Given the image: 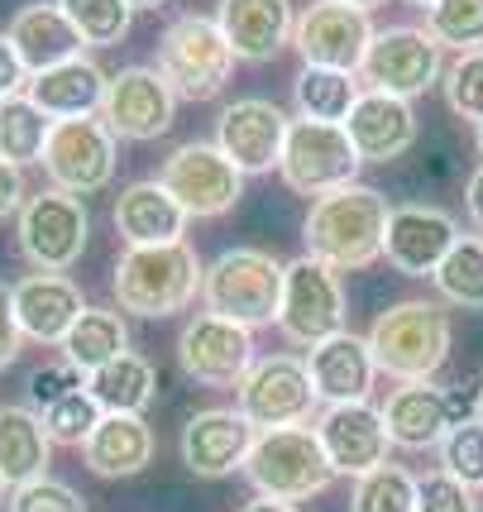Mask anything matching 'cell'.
<instances>
[{"label": "cell", "instance_id": "obj_20", "mask_svg": "<svg viewBox=\"0 0 483 512\" xmlns=\"http://www.w3.org/2000/svg\"><path fill=\"white\" fill-rule=\"evenodd\" d=\"M460 240V225L450 211H440V206H393V216H388V235H383V259L397 268V273H407V278H431L440 264H445V254L455 249Z\"/></svg>", "mask_w": 483, "mask_h": 512}, {"label": "cell", "instance_id": "obj_25", "mask_svg": "<svg viewBox=\"0 0 483 512\" xmlns=\"http://www.w3.org/2000/svg\"><path fill=\"white\" fill-rule=\"evenodd\" d=\"M187 211L177 206V197L158 178H139L115 197V230L130 249L149 245H177L187 235Z\"/></svg>", "mask_w": 483, "mask_h": 512}, {"label": "cell", "instance_id": "obj_55", "mask_svg": "<svg viewBox=\"0 0 483 512\" xmlns=\"http://www.w3.org/2000/svg\"><path fill=\"white\" fill-rule=\"evenodd\" d=\"M479 154H483V125H479Z\"/></svg>", "mask_w": 483, "mask_h": 512}, {"label": "cell", "instance_id": "obj_16", "mask_svg": "<svg viewBox=\"0 0 483 512\" xmlns=\"http://www.w3.org/2000/svg\"><path fill=\"white\" fill-rule=\"evenodd\" d=\"M287 130H292V120H287V111L278 101H268V96H240V101H230L220 111L216 149L240 168L244 178L249 173H273L283 163Z\"/></svg>", "mask_w": 483, "mask_h": 512}, {"label": "cell", "instance_id": "obj_43", "mask_svg": "<svg viewBox=\"0 0 483 512\" xmlns=\"http://www.w3.org/2000/svg\"><path fill=\"white\" fill-rule=\"evenodd\" d=\"M77 388H87V374L77 369V364H67V359H48V364H39L34 374H29V383H24V393H29V407L44 417L53 402H63L67 393H77Z\"/></svg>", "mask_w": 483, "mask_h": 512}, {"label": "cell", "instance_id": "obj_15", "mask_svg": "<svg viewBox=\"0 0 483 512\" xmlns=\"http://www.w3.org/2000/svg\"><path fill=\"white\" fill-rule=\"evenodd\" d=\"M254 331H244L225 316L197 312L177 331V364L201 388H240V379L254 369Z\"/></svg>", "mask_w": 483, "mask_h": 512}, {"label": "cell", "instance_id": "obj_39", "mask_svg": "<svg viewBox=\"0 0 483 512\" xmlns=\"http://www.w3.org/2000/svg\"><path fill=\"white\" fill-rule=\"evenodd\" d=\"M101 417H106V412H101V402L91 398L87 388H77V393H67L63 402H53V407H48L44 426H48V436H53V446L82 450L91 441V431H96Z\"/></svg>", "mask_w": 483, "mask_h": 512}, {"label": "cell", "instance_id": "obj_26", "mask_svg": "<svg viewBox=\"0 0 483 512\" xmlns=\"http://www.w3.org/2000/svg\"><path fill=\"white\" fill-rule=\"evenodd\" d=\"M106 87H110V77L101 72L96 58H67V63L48 67V72H34L24 96L48 120H87V115H101Z\"/></svg>", "mask_w": 483, "mask_h": 512}, {"label": "cell", "instance_id": "obj_7", "mask_svg": "<svg viewBox=\"0 0 483 512\" xmlns=\"http://www.w3.org/2000/svg\"><path fill=\"white\" fill-rule=\"evenodd\" d=\"M87 235H91V211L82 197L44 187L20 206V225H15V240H20L24 264L34 273H67L87 254Z\"/></svg>", "mask_w": 483, "mask_h": 512}, {"label": "cell", "instance_id": "obj_37", "mask_svg": "<svg viewBox=\"0 0 483 512\" xmlns=\"http://www.w3.org/2000/svg\"><path fill=\"white\" fill-rule=\"evenodd\" d=\"M63 15L72 20V29L82 34L87 48H115L130 34L134 10L125 0H58Z\"/></svg>", "mask_w": 483, "mask_h": 512}, {"label": "cell", "instance_id": "obj_2", "mask_svg": "<svg viewBox=\"0 0 483 512\" xmlns=\"http://www.w3.org/2000/svg\"><path fill=\"white\" fill-rule=\"evenodd\" d=\"M201 278L206 264L187 240L177 245H149V249H125L120 264L110 273V292L115 307L144 321H163V316L187 312L201 297Z\"/></svg>", "mask_w": 483, "mask_h": 512}, {"label": "cell", "instance_id": "obj_18", "mask_svg": "<svg viewBox=\"0 0 483 512\" xmlns=\"http://www.w3.org/2000/svg\"><path fill=\"white\" fill-rule=\"evenodd\" d=\"M316 441L326 450V460L335 474L364 479L378 465H388L393 436L383 426V407L374 402H335L316 417Z\"/></svg>", "mask_w": 483, "mask_h": 512}, {"label": "cell", "instance_id": "obj_48", "mask_svg": "<svg viewBox=\"0 0 483 512\" xmlns=\"http://www.w3.org/2000/svg\"><path fill=\"white\" fill-rule=\"evenodd\" d=\"M464 206H469V221L483 230V163L474 168V178H469V187H464Z\"/></svg>", "mask_w": 483, "mask_h": 512}, {"label": "cell", "instance_id": "obj_50", "mask_svg": "<svg viewBox=\"0 0 483 512\" xmlns=\"http://www.w3.org/2000/svg\"><path fill=\"white\" fill-rule=\"evenodd\" d=\"M125 5H130V10H158L163 0H125Z\"/></svg>", "mask_w": 483, "mask_h": 512}, {"label": "cell", "instance_id": "obj_10", "mask_svg": "<svg viewBox=\"0 0 483 512\" xmlns=\"http://www.w3.org/2000/svg\"><path fill=\"white\" fill-rule=\"evenodd\" d=\"M158 182L173 192L177 206H182L192 221H216L225 211H235L244 197V173L220 154L216 144H206V139L177 144L173 154L163 158Z\"/></svg>", "mask_w": 483, "mask_h": 512}, {"label": "cell", "instance_id": "obj_9", "mask_svg": "<svg viewBox=\"0 0 483 512\" xmlns=\"http://www.w3.org/2000/svg\"><path fill=\"white\" fill-rule=\"evenodd\" d=\"M359 168L364 158L350 144L345 125H326V120H292L287 130V149L278 173L292 192L302 197H326V192H340L359 182Z\"/></svg>", "mask_w": 483, "mask_h": 512}, {"label": "cell", "instance_id": "obj_4", "mask_svg": "<svg viewBox=\"0 0 483 512\" xmlns=\"http://www.w3.org/2000/svg\"><path fill=\"white\" fill-rule=\"evenodd\" d=\"M283 283H287V264L273 259L268 249H220L216 259L206 264L201 278V302L211 316H225L244 331H259L273 326L283 312Z\"/></svg>", "mask_w": 483, "mask_h": 512}, {"label": "cell", "instance_id": "obj_54", "mask_svg": "<svg viewBox=\"0 0 483 512\" xmlns=\"http://www.w3.org/2000/svg\"><path fill=\"white\" fill-rule=\"evenodd\" d=\"M412 5H421V10H426V5H436V0H412Z\"/></svg>", "mask_w": 483, "mask_h": 512}, {"label": "cell", "instance_id": "obj_14", "mask_svg": "<svg viewBox=\"0 0 483 512\" xmlns=\"http://www.w3.org/2000/svg\"><path fill=\"white\" fill-rule=\"evenodd\" d=\"M374 20L350 0H311L297 15L292 48L302 53V67H330V72H354L374 44Z\"/></svg>", "mask_w": 483, "mask_h": 512}, {"label": "cell", "instance_id": "obj_46", "mask_svg": "<svg viewBox=\"0 0 483 512\" xmlns=\"http://www.w3.org/2000/svg\"><path fill=\"white\" fill-rule=\"evenodd\" d=\"M24 87H29V67L20 63L10 34H0V106L15 101V96H24Z\"/></svg>", "mask_w": 483, "mask_h": 512}, {"label": "cell", "instance_id": "obj_11", "mask_svg": "<svg viewBox=\"0 0 483 512\" xmlns=\"http://www.w3.org/2000/svg\"><path fill=\"white\" fill-rule=\"evenodd\" d=\"M316 388H311L307 359L297 355H264L254 359V369L235 388L240 407L254 431H278V426H307L316 412Z\"/></svg>", "mask_w": 483, "mask_h": 512}, {"label": "cell", "instance_id": "obj_42", "mask_svg": "<svg viewBox=\"0 0 483 512\" xmlns=\"http://www.w3.org/2000/svg\"><path fill=\"white\" fill-rule=\"evenodd\" d=\"M5 512H87V498L72 489V484H63V479L44 474V479H34V484L10 489Z\"/></svg>", "mask_w": 483, "mask_h": 512}, {"label": "cell", "instance_id": "obj_29", "mask_svg": "<svg viewBox=\"0 0 483 512\" xmlns=\"http://www.w3.org/2000/svg\"><path fill=\"white\" fill-rule=\"evenodd\" d=\"M82 460L96 479H134L154 460V431L144 417H125V412H106L91 441L82 446Z\"/></svg>", "mask_w": 483, "mask_h": 512}, {"label": "cell", "instance_id": "obj_19", "mask_svg": "<svg viewBox=\"0 0 483 512\" xmlns=\"http://www.w3.org/2000/svg\"><path fill=\"white\" fill-rule=\"evenodd\" d=\"M254 426L240 407H206V412H192L187 426H182V465L197 479H230V474H244V460L254 450Z\"/></svg>", "mask_w": 483, "mask_h": 512}, {"label": "cell", "instance_id": "obj_52", "mask_svg": "<svg viewBox=\"0 0 483 512\" xmlns=\"http://www.w3.org/2000/svg\"><path fill=\"white\" fill-rule=\"evenodd\" d=\"M474 417L483 422V383H479V398H474Z\"/></svg>", "mask_w": 483, "mask_h": 512}, {"label": "cell", "instance_id": "obj_41", "mask_svg": "<svg viewBox=\"0 0 483 512\" xmlns=\"http://www.w3.org/2000/svg\"><path fill=\"white\" fill-rule=\"evenodd\" d=\"M445 101L450 111L469 120V125H483V48L479 53H460L455 63L445 67Z\"/></svg>", "mask_w": 483, "mask_h": 512}, {"label": "cell", "instance_id": "obj_28", "mask_svg": "<svg viewBox=\"0 0 483 512\" xmlns=\"http://www.w3.org/2000/svg\"><path fill=\"white\" fill-rule=\"evenodd\" d=\"M383 426L402 450H440L450 431V393L436 383H402L383 402Z\"/></svg>", "mask_w": 483, "mask_h": 512}, {"label": "cell", "instance_id": "obj_32", "mask_svg": "<svg viewBox=\"0 0 483 512\" xmlns=\"http://www.w3.org/2000/svg\"><path fill=\"white\" fill-rule=\"evenodd\" d=\"M58 350H63L67 364H77L91 379L96 369H106L110 359H120L130 350V326H125V316L115 312V307H87L82 321L67 331V340Z\"/></svg>", "mask_w": 483, "mask_h": 512}, {"label": "cell", "instance_id": "obj_51", "mask_svg": "<svg viewBox=\"0 0 483 512\" xmlns=\"http://www.w3.org/2000/svg\"><path fill=\"white\" fill-rule=\"evenodd\" d=\"M350 5H359V10H374V5H388V0H350Z\"/></svg>", "mask_w": 483, "mask_h": 512}, {"label": "cell", "instance_id": "obj_53", "mask_svg": "<svg viewBox=\"0 0 483 512\" xmlns=\"http://www.w3.org/2000/svg\"><path fill=\"white\" fill-rule=\"evenodd\" d=\"M5 489H10V484H5V479H0V503H10V498H5Z\"/></svg>", "mask_w": 483, "mask_h": 512}, {"label": "cell", "instance_id": "obj_3", "mask_svg": "<svg viewBox=\"0 0 483 512\" xmlns=\"http://www.w3.org/2000/svg\"><path fill=\"white\" fill-rule=\"evenodd\" d=\"M450 340H455L450 312H445V302H431V297L393 302L369 326V350H374L378 374H388L397 383L436 379L440 364L450 359Z\"/></svg>", "mask_w": 483, "mask_h": 512}, {"label": "cell", "instance_id": "obj_38", "mask_svg": "<svg viewBox=\"0 0 483 512\" xmlns=\"http://www.w3.org/2000/svg\"><path fill=\"white\" fill-rule=\"evenodd\" d=\"M426 34L440 48L479 53L483 48V0H436L426 5Z\"/></svg>", "mask_w": 483, "mask_h": 512}, {"label": "cell", "instance_id": "obj_6", "mask_svg": "<svg viewBox=\"0 0 483 512\" xmlns=\"http://www.w3.org/2000/svg\"><path fill=\"white\" fill-rule=\"evenodd\" d=\"M235 48L225 44L216 20L206 15H177L163 39H158V72L168 77V87L187 101H211L225 91V82L235 77Z\"/></svg>", "mask_w": 483, "mask_h": 512}, {"label": "cell", "instance_id": "obj_47", "mask_svg": "<svg viewBox=\"0 0 483 512\" xmlns=\"http://www.w3.org/2000/svg\"><path fill=\"white\" fill-rule=\"evenodd\" d=\"M24 201H29V192H24V173L15 168V163H5V158H0V221L20 216Z\"/></svg>", "mask_w": 483, "mask_h": 512}, {"label": "cell", "instance_id": "obj_34", "mask_svg": "<svg viewBox=\"0 0 483 512\" xmlns=\"http://www.w3.org/2000/svg\"><path fill=\"white\" fill-rule=\"evenodd\" d=\"M440 302L460 307V312H483V240L460 235L455 249L445 254V264L431 273Z\"/></svg>", "mask_w": 483, "mask_h": 512}, {"label": "cell", "instance_id": "obj_40", "mask_svg": "<svg viewBox=\"0 0 483 512\" xmlns=\"http://www.w3.org/2000/svg\"><path fill=\"white\" fill-rule=\"evenodd\" d=\"M440 469L455 474L464 489H483V422L479 417H469V422L445 431V441H440Z\"/></svg>", "mask_w": 483, "mask_h": 512}, {"label": "cell", "instance_id": "obj_23", "mask_svg": "<svg viewBox=\"0 0 483 512\" xmlns=\"http://www.w3.org/2000/svg\"><path fill=\"white\" fill-rule=\"evenodd\" d=\"M216 24L240 63H273L292 44V0H220Z\"/></svg>", "mask_w": 483, "mask_h": 512}, {"label": "cell", "instance_id": "obj_17", "mask_svg": "<svg viewBox=\"0 0 483 512\" xmlns=\"http://www.w3.org/2000/svg\"><path fill=\"white\" fill-rule=\"evenodd\" d=\"M173 115H177V91L168 87V77L158 67H120L110 77L106 101H101V120L110 125L115 139L149 144V139L173 130Z\"/></svg>", "mask_w": 483, "mask_h": 512}, {"label": "cell", "instance_id": "obj_31", "mask_svg": "<svg viewBox=\"0 0 483 512\" xmlns=\"http://www.w3.org/2000/svg\"><path fill=\"white\" fill-rule=\"evenodd\" d=\"M87 393L101 402V412H125V417H144V407L158 398V374L144 355L125 350L110 359L106 369H96L87 379Z\"/></svg>", "mask_w": 483, "mask_h": 512}, {"label": "cell", "instance_id": "obj_49", "mask_svg": "<svg viewBox=\"0 0 483 512\" xmlns=\"http://www.w3.org/2000/svg\"><path fill=\"white\" fill-rule=\"evenodd\" d=\"M240 512H302L297 503H278V498H254V503H244Z\"/></svg>", "mask_w": 483, "mask_h": 512}, {"label": "cell", "instance_id": "obj_8", "mask_svg": "<svg viewBox=\"0 0 483 512\" xmlns=\"http://www.w3.org/2000/svg\"><path fill=\"white\" fill-rule=\"evenodd\" d=\"M445 77V58L440 44L417 29V24H388L378 29L364 63H359V87L364 91H383L397 101H417Z\"/></svg>", "mask_w": 483, "mask_h": 512}, {"label": "cell", "instance_id": "obj_35", "mask_svg": "<svg viewBox=\"0 0 483 512\" xmlns=\"http://www.w3.org/2000/svg\"><path fill=\"white\" fill-rule=\"evenodd\" d=\"M48 134H53V120H48L29 96H15V101L0 106V158H5V163H15V168L39 163Z\"/></svg>", "mask_w": 483, "mask_h": 512}, {"label": "cell", "instance_id": "obj_45", "mask_svg": "<svg viewBox=\"0 0 483 512\" xmlns=\"http://www.w3.org/2000/svg\"><path fill=\"white\" fill-rule=\"evenodd\" d=\"M20 350H24V331H20V321H15V297L0 283V374L20 359Z\"/></svg>", "mask_w": 483, "mask_h": 512}, {"label": "cell", "instance_id": "obj_44", "mask_svg": "<svg viewBox=\"0 0 483 512\" xmlns=\"http://www.w3.org/2000/svg\"><path fill=\"white\" fill-rule=\"evenodd\" d=\"M417 512H479V503H474V489H464L455 474L436 469L417 479Z\"/></svg>", "mask_w": 483, "mask_h": 512}, {"label": "cell", "instance_id": "obj_12", "mask_svg": "<svg viewBox=\"0 0 483 512\" xmlns=\"http://www.w3.org/2000/svg\"><path fill=\"white\" fill-rule=\"evenodd\" d=\"M44 173L58 192L72 197H91L110 187L115 178V163H120V139L110 134V125L101 115L87 120H53V134L44 144Z\"/></svg>", "mask_w": 483, "mask_h": 512}, {"label": "cell", "instance_id": "obj_21", "mask_svg": "<svg viewBox=\"0 0 483 512\" xmlns=\"http://www.w3.org/2000/svg\"><path fill=\"white\" fill-rule=\"evenodd\" d=\"M10 297H15V321L24 340L34 345H63L67 331L87 312V297L67 273H29L10 283Z\"/></svg>", "mask_w": 483, "mask_h": 512}, {"label": "cell", "instance_id": "obj_27", "mask_svg": "<svg viewBox=\"0 0 483 512\" xmlns=\"http://www.w3.org/2000/svg\"><path fill=\"white\" fill-rule=\"evenodd\" d=\"M5 34H10V44L20 53V63L29 67V77L67 63V58H82V48H87L58 0H29V5H20Z\"/></svg>", "mask_w": 483, "mask_h": 512}, {"label": "cell", "instance_id": "obj_5", "mask_svg": "<svg viewBox=\"0 0 483 512\" xmlns=\"http://www.w3.org/2000/svg\"><path fill=\"white\" fill-rule=\"evenodd\" d=\"M244 479L254 484L259 498L307 503V498L330 489L335 469H330L326 450L316 441V426H278V431L254 436V450L244 460Z\"/></svg>", "mask_w": 483, "mask_h": 512}, {"label": "cell", "instance_id": "obj_24", "mask_svg": "<svg viewBox=\"0 0 483 512\" xmlns=\"http://www.w3.org/2000/svg\"><path fill=\"white\" fill-rule=\"evenodd\" d=\"M345 134H350V144L359 149L364 163H393L417 144V111H412V101L364 91L354 101L350 120H345Z\"/></svg>", "mask_w": 483, "mask_h": 512}, {"label": "cell", "instance_id": "obj_1", "mask_svg": "<svg viewBox=\"0 0 483 512\" xmlns=\"http://www.w3.org/2000/svg\"><path fill=\"white\" fill-rule=\"evenodd\" d=\"M388 216L393 206L378 187L350 182L340 192L311 201L307 221H302V240L307 254L330 264L335 273H354V268H369L374 259H383V235H388Z\"/></svg>", "mask_w": 483, "mask_h": 512}, {"label": "cell", "instance_id": "obj_36", "mask_svg": "<svg viewBox=\"0 0 483 512\" xmlns=\"http://www.w3.org/2000/svg\"><path fill=\"white\" fill-rule=\"evenodd\" d=\"M350 512H417V474L402 465H378L354 479Z\"/></svg>", "mask_w": 483, "mask_h": 512}, {"label": "cell", "instance_id": "obj_33", "mask_svg": "<svg viewBox=\"0 0 483 512\" xmlns=\"http://www.w3.org/2000/svg\"><path fill=\"white\" fill-rule=\"evenodd\" d=\"M359 77L354 72H330V67H302L292 77V101L302 120H326V125H345L359 101Z\"/></svg>", "mask_w": 483, "mask_h": 512}, {"label": "cell", "instance_id": "obj_13", "mask_svg": "<svg viewBox=\"0 0 483 512\" xmlns=\"http://www.w3.org/2000/svg\"><path fill=\"white\" fill-rule=\"evenodd\" d=\"M345 288H340V273L321 259H292L287 264V283H283V312H278V331L292 345H321L330 335L345 331Z\"/></svg>", "mask_w": 483, "mask_h": 512}, {"label": "cell", "instance_id": "obj_22", "mask_svg": "<svg viewBox=\"0 0 483 512\" xmlns=\"http://www.w3.org/2000/svg\"><path fill=\"white\" fill-rule=\"evenodd\" d=\"M307 374H311L316 398L326 402V407H335V402H369L374 379H378L369 335L340 331V335H330V340H321V345H311Z\"/></svg>", "mask_w": 483, "mask_h": 512}, {"label": "cell", "instance_id": "obj_30", "mask_svg": "<svg viewBox=\"0 0 483 512\" xmlns=\"http://www.w3.org/2000/svg\"><path fill=\"white\" fill-rule=\"evenodd\" d=\"M53 436L34 407H0V479L10 489L34 484L48 474Z\"/></svg>", "mask_w": 483, "mask_h": 512}]
</instances>
